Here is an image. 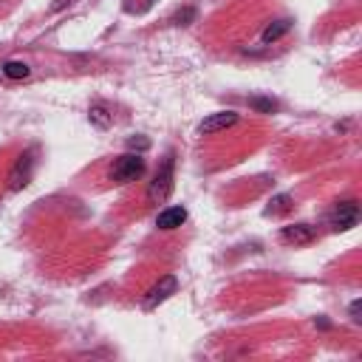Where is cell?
Here are the masks:
<instances>
[{"instance_id":"1","label":"cell","mask_w":362,"mask_h":362,"mask_svg":"<svg viewBox=\"0 0 362 362\" xmlns=\"http://www.w3.org/2000/svg\"><path fill=\"white\" fill-rule=\"evenodd\" d=\"M173 181H175L173 156H167L164 164L159 167V173L153 175V181H150V187H147V201H150V204H164L167 195L173 193Z\"/></svg>"},{"instance_id":"2","label":"cell","mask_w":362,"mask_h":362,"mask_svg":"<svg viewBox=\"0 0 362 362\" xmlns=\"http://www.w3.org/2000/svg\"><path fill=\"white\" fill-rule=\"evenodd\" d=\"M142 173H145L142 153H125V156H119L111 167V181H116V184H131V181H136Z\"/></svg>"},{"instance_id":"3","label":"cell","mask_w":362,"mask_h":362,"mask_svg":"<svg viewBox=\"0 0 362 362\" xmlns=\"http://www.w3.org/2000/svg\"><path fill=\"white\" fill-rule=\"evenodd\" d=\"M32 173H34V150H25V153H20L14 167L9 170V190L17 193L23 187H29Z\"/></svg>"},{"instance_id":"4","label":"cell","mask_w":362,"mask_h":362,"mask_svg":"<svg viewBox=\"0 0 362 362\" xmlns=\"http://www.w3.org/2000/svg\"><path fill=\"white\" fill-rule=\"evenodd\" d=\"M328 224H331L334 232H348V229H354V226L359 224V206H356L354 201L337 204V206L331 210V215H328Z\"/></svg>"},{"instance_id":"5","label":"cell","mask_w":362,"mask_h":362,"mask_svg":"<svg viewBox=\"0 0 362 362\" xmlns=\"http://www.w3.org/2000/svg\"><path fill=\"white\" fill-rule=\"evenodd\" d=\"M175 289H178V280L173 277V275H164L156 286H153L147 295H145V300H142V308L145 312H156V308L164 303V300H170V295H175Z\"/></svg>"},{"instance_id":"6","label":"cell","mask_w":362,"mask_h":362,"mask_svg":"<svg viewBox=\"0 0 362 362\" xmlns=\"http://www.w3.org/2000/svg\"><path fill=\"white\" fill-rule=\"evenodd\" d=\"M238 122V114L235 111H218V114H210L201 125H198V136H215L226 127H232Z\"/></svg>"},{"instance_id":"7","label":"cell","mask_w":362,"mask_h":362,"mask_svg":"<svg viewBox=\"0 0 362 362\" xmlns=\"http://www.w3.org/2000/svg\"><path fill=\"white\" fill-rule=\"evenodd\" d=\"M280 238H283V244H295V246L312 244L317 238V229L312 224H289V226H283Z\"/></svg>"},{"instance_id":"8","label":"cell","mask_w":362,"mask_h":362,"mask_svg":"<svg viewBox=\"0 0 362 362\" xmlns=\"http://www.w3.org/2000/svg\"><path fill=\"white\" fill-rule=\"evenodd\" d=\"M184 221H187V210H184V206H164V210L156 215V226L164 229V232L178 229Z\"/></svg>"},{"instance_id":"9","label":"cell","mask_w":362,"mask_h":362,"mask_svg":"<svg viewBox=\"0 0 362 362\" xmlns=\"http://www.w3.org/2000/svg\"><path fill=\"white\" fill-rule=\"evenodd\" d=\"M88 119H91V125H94V127H99V131H108V127L114 125V114L108 111V105H102V102L91 105Z\"/></svg>"},{"instance_id":"10","label":"cell","mask_w":362,"mask_h":362,"mask_svg":"<svg viewBox=\"0 0 362 362\" xmlns=\"http://www.w3.org/2000/svg\"><path fill=\"white\" fill-rule=\"evenodd\" d=\"M289 29H292V20H275V23H269L266 29H264L261 40H264V43H275V40H280L283 34H286Z\"/></svg>"},{"instance_id":"11","label":"cell","mask_w":362,"mask_h":362,"mask_svg":"<svg viewBox=\"0 0 362 362\" xmlns=\"http://www.w3.org/2000/svg\"><path fill=\"white\" fill-rule=\"evenodd\" d=\"M3 74L9 76V80H25V76L32 74V68L25 65V63H17V60H9L3 63Z\"/></svg>"},{"instance_id":"12","label":"cell","mask_w":362,"mask_h":362,"mask_svg":"<svg viewBox=\"0 0 362 362\" xmlns=\"http://www.w3.org/2000/svg\"><path fill=\"white\" fill-rule=\"evenodd\" d=\"M292 206V195H275L266 206V215H280V213H286Z\"/></svg>"},{"instance_id":"13","label":"cell","mask_w":362,"mask_h":362,"mask_svg":"<svg viewBox=\"0 0 362 362\" xmlns=\"http://www.w3.org/2000/svg\"><path fill=\"white\" fill-rule=\"evenodd\" d=\"M249 105H252L255 111H264V114H272V111H277V102H272V99H264V96H255V99H249Z\"/></svg>"},{"instance_id":"14","label":"cell","mask_w":362,"mask_h":362,"mask_svg":"<svg viewBox=\"0 0 362 362\" xmlns=\"http://www.w3.org/2000/svg\"><path fill=\"white\" fill-rule=\"evenodd\" d=\"M173 20H175V25H190V20H195V9H184V12H178Z\"/></svg>"},{"instance_id":"15","label":"cell","mask_w":362,"mask_h":362,"mask_svg":"<svg viewBox=\"0 0 362 362\" xmlns=\"http://www.w3.org/2000/svg\"><path fill=\"white\" fill-rule=\"evenodd\" d=\"M127 147H131V150H136V147H139V150H147L150 142H147L145 136H131V139H127Z\"/></svg>"},{"instance_id":"16","label":"cell","mask_w":362,"mask_h":362,"mask_svg":"<svg viewBox=\"0 0 362 362\" xmlns=\"http://www.w3.org/2000/svg\"><path fill=\"white\" fill-rule=\"evenodd\" d=\"M359 312H362V300H354V303H351V320H354V323H359V320H362V317H359Z\"/></svg>"}]
</instances>
